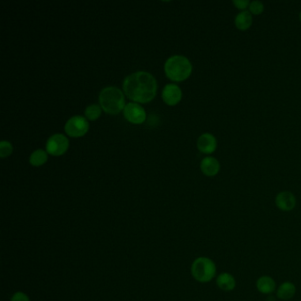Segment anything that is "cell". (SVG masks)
I'll return each instance as SVG.
<instances>
[{"instance_id": "obj_1", "label": "cell", "mask_w": 301, "mask_h": 301, "mask_svg": "<svg viewBox=\"0 0 301 301\" xmlns=\"http://www.w3.org/2000/svg\"><path fill=\"white\" fill-rule=\"evenodd\" d=\"M123 88L129 99L145 103L150 102L156 96L157 84L156 79L150 73L136 72L126 77Z\"/></svg>"}, {"instance_id": "obj_14", "label": "cell", "mask_w": 301, "mask_h": 301, "mask_svg": "<svg viewBox=\"0 0 301 301\" xmlns=\"http://www.w3.org/2000/svg\"><path fill=\"white\" fill-rule=\"evenodd\" d=\"M297 288L294 283L284 282L277 289V297L281 301H289L295 296Z\"/></svg>"}, {"instance_id": "obj_8", "label": "cell", "mask_w": 301, "mask_h": 301, "mask_svg": "<svg viewBox=\"0 0 301 301\" xmlns=\"http://www.w3.org/2000/svg\"><path fill=\"white\" fill-rule=\"evenodd\" d=\"M124 116L131 123L141 124L146 119V112L142 107L135 103H129L124 108Z\"/></svg>"}, {"instance_id": "obj_19", "label": "cell", "mask_w": 301, "mask_h": 301, "mask_svg": "<svg viewBox=\"0 0 301 301\" xmlns=\"http://www.w3.org/2000/svg\"><path fill=\"white\" fill-rule=\"evenodd\" d=\"M12 152V146L9 141H2L0 142V156L2 158L7 157Z\"/></svg>"}, {"instance_id": "obj_12", "label": "cell", "mask_w": 301, "mask_h": 301, "mask_svg": "<svg viewBox=\"0 0 301 301\" xmlns=\"http://www.w3.org/2000/svg\"><path fill=\"white\" fill-rule=\"evenodd\" d=\"M217 286L223 292H233L236 288V279L228 272H222L216 279Z\"/></svg>"}, {"instance_id": "obj_5", "label": "cell", "mask_w": 301, "mask_h": 301, "mask_svg": "<svg viewBox=\"0 0 301 301\" xmlns=\"http://www.w3.org/2000/svg\"><path fill=\"white\" fill-rule=\"evenodd\" d=\"M88 122L81 116H73L65 123V131L71 137H80L88 132Z\"/></svg>"}, {"instance_id": "obj_16", "label": "cell", "mask_w": 301, "mask_h": 301, "mask_svg": "<svg viewBox=\"0 0 301 301\" xmlns=\"http://www.w3.org/2000/svg\"><path fill=\"white\" fill-rule=\"evenodd\" d=\"M47 159H48L47 153L42 149H37L31 154L30 157H29V163L33 166L37 167V166H41L42 164H45Z\"/></svg>"}, {"instance_id": "obj_13", "label": "cell", "mask_w": 301, "mask_h": 301, "mask_svg": "<svg viewBox=\"0 0 301 301\" xmlns=\"http://www.w3.org/2000/svg\"><path fill=\"white\" fill-rule=\"evenodd\" d=\"M256 289L262 294H271L277 289V283L270 276H262L256 281Z\"/></svg>"}, {"instance_id": "obj_11", "label": "cell", "mask_w": 301, "mask_h": 301, "mask_svg": "<svg viewBox=\"0 0 301 301\" xmlns=\"http://www.w3.org/2000/svg\"><path fill=\"white\" fill-rule=\"evenodd\" d=\"M220 163L218 159L212 156H207L203 158L201 163V170L202 173L207 177H214L218 175L220 171Z\"/></svg>"}, {"instance_id": "obj_22", "label": "cell", "mask_w": 301, "mask_h": 301, "mask_svg": "<svg viewBox=\"0 0 301 301\" xmlns=\"http://www.w3.org/2000/svg\"><path fill=\"white\" fill-rule=\"evenodd\" d=\"M300 21H301V13H300Z\"/></svg>"}, {"instance_id": "obj_7", "label": "cell", "mask_w": 301, "mask_h": 301, "mask_svg": "<svg viewBox=\"0 0 301 301\" xmlns=\"http://www.w3.org/2000/svg\"><path fill=\"white\" fill-rule=\"evenodd\" d=\"M275 203L279 210L284 212H290L295 209L297 200L293 193L289 191H283L276 196Z\"/></svg>"}, {"instance_id": "obj_6", "label": "cell", "mask_w": 301, "mask_h": 301, "mask_svg": "<svg viewBox=\"0 0 301 301\" xmlns=\"http://www.w3.org/2000/svg\"><path fill=\"white\" fill-rule=\"evenodd\" d=\"M69 141L65 135L56 134L51 135L46 143L47 152L52 156H61L67 150Z\"/></svg>"}, {"instance_id": "obj_9", "label": "cell", "mask_w": 301, "mask_h": 301, "mask_svg": "<svg viewBox=\"0 0 301 301\" xmlns=\"http://www.w3.org/2000/svg\"><path fill=\"white\" fill-rule=\"evenodd\" d=\"M162 96L164 103L168 105H175L182 98V91L176 84H167L164 88Z\"/></svg>"}, {"instance_id": "obj_15", "label": "cell", "mask_w": 301, "mask_h": 301, "mask_svg": "<svg viewBox=\"0 0 301 301\" xmlns=\"http://www.w3.org/2000/svg\"><path fill=\"white\" fill-rule=\"evenodd\" d=\"M234 24L239 30H248L253 24V15L249 11H240V13L235 17Z\"/></svg>"}, {"instance_id": "obj_18", "label": "cell", "mask_w": 301, "mask_h": 301, "mask_svg": "<svg viewBox=\"0 0 301 301\" xmlns=\"http://www.w3.org/2000/svg\"><path fill=\"white\" fill-rule=\"evenodd\" d=\"M248 9L252 15H261L264 11V4L261 1H252Z\"/></svg>"}, {"instance_id": "obj_3", "label": "cell", "mask_w": 301, "mask_h": 301, "mask_svg": "<svg viewBox=\"0 0 301 301\" xmlns=\"http://www.w3.org/2000/svg\"><path fill=\"white\" fill-rule=\"evenodd\" d=\"M100 105L109 114H118L125 108V96L116 87L103 88L99 95Z\"/></svg>"}, {"instance_id": "obj_2", "label": "cell", "mask_w": 301, "mask_h": 301, "mask_svg": "<svg viewBox=\"0 0 301 301\" xmlns=\"http://www.w3.org/2000/svg\"><path fill=\"white\" fill-rule=\"evenodd\" d=\"M193 65L187 57L175 55L169 57L164 65V71L169 79L174 81H182L190 76Z\"/></svg>"}, {"instance_id": "obj_21", "label": "cell", "mask_w": 301, "mask_h": 301, "mask_svg": "<svg viewBox=\"0 0 301 301\" xmlns=\"http://www.w3.org/2000/svg\"><path fill=\"white\" fill-rule=\"evenodd\" d=\"M11 301H29V299L26 294L18 292L11 297Z\"/></svg>"}, {"instance_id": "obj_17", "label": "cell", "mask_w": 301, "mask_h": 301, "mask_svg": "<svg viewBox=\"0 0 301 301\" xmlns=\"http://www.w3.org/2000/svg\"><path fill=\"white\" fill-rule=\"evenodd\" d=\"M102 110L97 104H92L85 109V116L89 120H95L99 118Z\"/></svg>"}, {"instance_id": "obj_4", "label": "cell", "mask_w": 301, "mask_h": 301, "mask_svg": "<svg viewBox=\"0 0 301 301\" xmlns=\"http://www.w3.org/2000/svg\"><path fill=\"white\" fill-rule=\"evenodd\" d=\"M217 265L213 260L202 256L194 261L191 267V273L197 282H211L217 275Z\"/></svg>"}, {"instance_id": "obj_10", "label": "cell", "mask_w": 301, "mask_h": 301, "mask_svg": "<svg viewBox=\"0 0 301 301\" xmlns=\"http://www.w3.org/2000/svg\"><path fill=\"white\" fill-rule=\"evenodd\" d=\"M197 148L203 154H212L218 148L217 138L210 133L202 134L197 140Z\"/></svg>"}, {"instance_id": "obj_20", "label": "cell", "mask_w": 301, "mask_h": 301, "mask_svg": "<svg viewBox=\"0 0 301 301\" xmlns=\"http://www.w3.org/2000/svg\"><path fill=\"white\" fill-rule=\"evenodd\" d=\"M234 6L241 11H246L250 5V1L248 0H234L233 2Z\"/></svg>"}]
</instances>
